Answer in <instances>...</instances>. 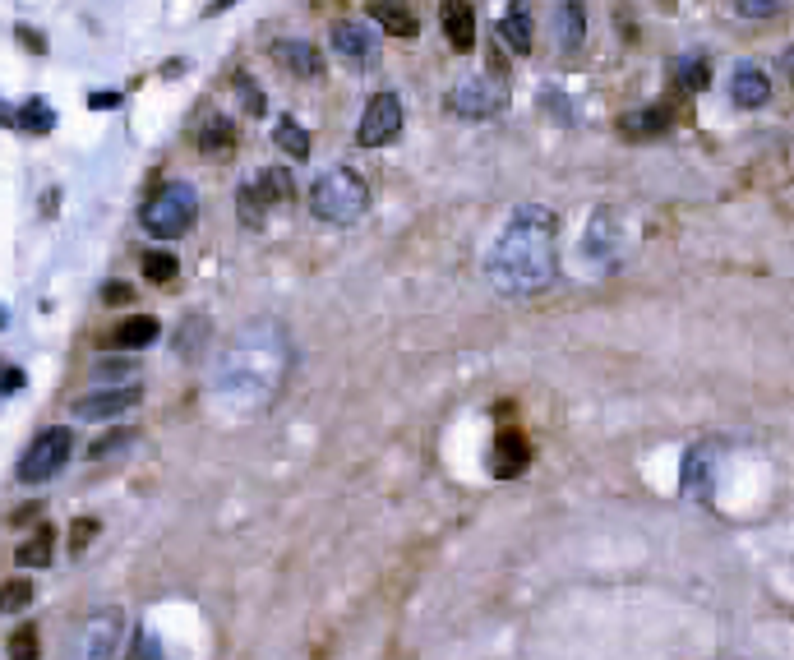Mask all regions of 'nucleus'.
I'll use <instances>...</instances> for the list:
<instances>
[{
	"label": "nucleus",
	"instance_id": "nucleus-26",
	"mask_svg": "<svg viewBox=\"0 0 794 660\" xmlns=\"http://www.w3.org/2000/svg\"><path fill=\"white\" fill-rule=\"evenodd\" d=\"M33 596H37V587L28 582V577H10V582L0 587V614H19V610H28V605H33Z\"/></svg>",
	"mask_w": 794,
	"mask_h": 660
},
{
	"label": "nucleus",
	"instance_id": "nucleus-13",
	"mask_svg": "<svg viewBox=\"0 0 794 660\" xmlns=\"http://www.w3.org/2000/svg\"><path fill=\"white\" fill-rule=\"evenodd\" d=\"M333 51L342 60H351V65H374V60H379V33L365 24H337Z\"/></svg>",
	"mask_w": 794,
	"mask_h": 660
},
{
	"label": "nucleus",
	"instance_id": "nucleus-21",
	"mask_svg": "<svg viewBox=\"0 0 794 660\" xmlns=\"http://www.w3.org/2000/svg\"><path fill=\"white\" fill-rule=\"evenodd\" d=\"M199 153L204 157H231L236 153V120L231 116H208L199 130Z\"/></svg>",
	"mask_w": 794,
	"mask_h": 660
},
{
	"label": "nucleus",
	"instance_id": "nucleus-11",
	"mask_svg": "<svg viewBox=\"0 0 794 660\" xmlns=\"http://www.w3.org/2000/svg\"><path fill=\"white\" fill-rule=\"evenodd\" d=\"M139 397H144V388H139V384L97 388V393H88V397H79V402H74V416H79V420H111V416H125V411H130Z\"/></svg>",
	"mask_w": 794,
	"mask_h": 660
},
{
	"label": "nucleus",
	"instance_id": "nucleus-20",
	"mask_svg": "<svg viewBox=\"0 0 794 660\" xmlns=\"http://www.w3.org/2000/svg\"><path fill=\"white\" fill-rule=\"evenodd\" d=\"M370 19L384 28V33H393V37H416V14H411L407 0H374Z\"/></svg>",
	"mask_w": 794,
	"mask_h": 660
},
{
	"label": "nucleus",
	"instance_id": "nucleus-16",
	"mask_svg": "<svg viewBox=\"0 0 794 660\" xmlns=\"http://www.w3.org/2000/svg\"><path fill=\"white\" fill-rule=\"evenodd\" d=\"M444 33L453 51L476 47V10H471V0H444Z\"/></svg>",
	"mask_w": 794,
	"mask_h": 660
},
{
	"label": "nucleus",
	"instance_id": "nucleus-18",
	"mask_svg": "<svg viewBox=\"0 0 794 660\" xmlns=\"http://www.w3.org/2000/svg\"><path fill=\"white\" fill-rule=\"evenodd\" d=\"M499 37H504V47L513 51V56H527L531 42H536V24H531V10L527 5H513V10L499 19Z\"/></svg>",
	"mask_w": 794,
	"mask_h": 660
},
{
	"label": "nucleus",
	"instance_id": "nucleus-5",
	"mask_svg": "<svg viewBox=\"0 0 794 660\" xmlns=\"http://www.w3.org/2000/svg\"><path fill=\"white\" fill-rule=\"evenodd\" d=\"M70 457H74V434L65 430V425H51V430H42L33 444L24 448V457H19V480H24V485H42V480L61 476Z\"/></svg>",
	"mask_w": 794,
	"mask_h": 660
},
{
	"label": "nucleus",
	"instance_id": "nucleus-22",
	"mask_svg": "<svg viewBox=\"0 0 794 660\" xmlns=\"http://www.w3.org/2000/svg\"><path fill=\"white\" fill-rule=\"evenodd\" d=\"M51 554H56V531L42 522V527H37L33 536L19 545V550H14V559H19L24 568H47V564H51Z\"/></svg>",
	"mask_w": 794,
	"mask_h": 660
},
{
	"label": "nucleus",
	"instance_id": "nucleus-15",
	"mask_svg": "<svg viewBox=\"0 0 794 660\" xmlns=\"http://www.w3.org/2000/svg\"><path fill=\"white\" fill-rule=\"evenodd\" d=\"M531 462V448H527V439H522L518 430H504L499 439H494V453H490V471L499 480H508V476H518L522 467Z\"/></svg>",
	"mask_w": 794,
	"mask_h": 660
},
{
	"label": "nucleus",
	"instance_id": "nucleus-14",
	"mask_svg": "<svg viewBox=\"0 0 794 660\" xmlns=\"http://www.w3.org/2000/svg\"><path fill=\"white\" fill-rule=\"evenodd\" d=\"M767 97H771V79L758 70V65H734V74H730V102L734 107H744V111H753V107H767Z\"/></svg>",
	"mask_w": 794,
	"mask_h": 660
},
{
	"label": "nucleus",
	"instance_id": "nucleus-38",
	"mask_svg": "<svg viewBox=\"0 0 794 660\" xmlns=\"http://www.w3.org/2000/svg\"><path fill=\"white\" fill-rule=\"evenodd\" d=\"M130 296H134V291L125 287V282H107V287H102V300H107V305H125Z\"/></svg>",
	"mask_w": 794,
	"mask_h": 660
},
{
	"label": "nucleus",
	"instance_id": "nucleus-6",
	"mask_svg": "<svg viewBox=\"0 0 794 660\" xmlns=\"http://www.w3.org/2000/svg\"><path fill=\"white\" fill-rule=\"evenodd\" d=\"M125 637V614L121 610H97L88 614L79 633H74L70 660H116V647Z\"/></svg>",
	"mask_w": 794,
	"mask_h": 660
},
{
	"label": "nucleus",
	"instance_id": "nucleus-4",
	"mask_svg": "<svg viewBox=\"0 0 794 660\" xmlns=\"http://www.w3.org/2000/svg\"><path fill=\"white\" fill-rule=\"evenodd\" d=\"M194 217H199V190H194L190 180H167V185L144 204L139 222H144L148 236L176 240L194 227Z\"/></svg>",
	"mask_w": 794,
	"mask_h": 660
},
{
	"label": "nucleus",
	"instance_id": "nucleus-30",
	"mask_svg": "<svg viewBox=\"0 0 794 660\" xmlns=\"http://www.w3.org/2000/svg\"><path fill=\"white\" fill-rule=\"evenodd\" d=\"M231 88H236V93H241V102H245V111H250V116H264V88H259V84H254V79H250V74H236V79H231Z\"/></svg>",
	"mask_w": 794,
	"mask_h": 660
},
{
	"label": "nucleus",
	"instance_id": "nucleus-29",
	"mask_svg": "<svg viewBox=\"0 0 794 660\" xmlns=\"http://www.w3.org/2000/svg\"><path fill=\"white\" fill-rule=\"evenodd\" d=\"M5 651H10V660H37V656H42L37 628H33V624H19V628L10 633V642H5Z\"/></svg>",
	"mask_w": 794,
	"mask_h": 660
},
{
	"label": "nucleus",
	"instance_id": "nucleus-34",
	"mask_svg": "<svg viewBox=\"0 0 794 660\" xmlns=\"http://www.w3.org/2000/svg\"><path fill=\"white\" fill-rule=\"evenodd\" d=\"M185 328H190V337H185V342H176V351H181V356H194V351H199V342H204V314H194Z\"/></svg>",
	"mask_w": 794,
	"mask_h": 660
},
{
	"label": "nucleus",
	"instance_id": "nucleus-2",
	"mask_svg": "<svg viewBox=\"0 0 794 660\" xmlns=\"http://www.w3.org/2000/svg\"><path fill=\"white\" fill-rule=\"evenodd\" d=\"M291 370V342L273 319L245 324L227 342L217 360V393H227L236 407H268Z\"/></svg>",
	"mask_w": 794,
	"mask_h": 660
},
{
	"label": "nucleus",
	"instance_id": "nucleus-3",
	"mask_svg": "<svg viewBox=\"0 0 794 660\" xmlns=\"http://www.w3.org/2000/svg\"><path fill=\"white\" fill-rule=\"evenodd\" d=\"M365 208H370V185L351 167H328L324 176L310 185V213L319 217V222L351 227L356 217H365Z\"/></svg>",
	"mask_w": 794,
	"mask_h": 660
},
{
	"label": "nucleus",
	"instance_id": "nucleus-41",
	"mask_svg": "<svg viewBox=\"0 0 794 660\" xmlns=\"http://www.w3.org/2000/svg\"><path fill=\"white\" fill-rule=\"evenodd\" d=\"M227 5H236V0H213V5H208V14H217V10H227Z\"/></svg>",
	"mask_w": 794,
	"mask_h": 660
},
{
	"label": "nucleus",
	"instance_id": "nucleus-1",
	"mask_svg": "<svg viewBox=\"0 0 794 660\" xmlns=\"http://www.w3.org/2000/svg\"><path fill=\"white\" fill-rule=\"evenodd\" d=\"M559 213L545 204H522L508 213L499 240L485 254V277L499 296H541L559 277Z\"/></svg>",
	"mask_w": 794,
	"mask_h": 660
},
{
	"label": "nucleus",
	"instance_id": "nucleus-17",
	"mask_svg": "<svg viewBox=\"0 0 794 660\" xmlns=\"http://www.w3.org/2000/svg\"><path fill=\"white\" fill-rule=\"evenodd\" d=\"M157 333H162V324H157L153 314H134V319H125V324H116L107 333V347L116 351H139V347H153Z\"/></svg>",
	"mask_w": 794,
	"mask_h": 660
},
{
	"label": "nucleus",
	"instance_id": "nucleus-32",
	"mask_svg": "<svg viewBox=\"0 0 794 660\" xmlns=\"http://www.w3.org/2000/svg\"><path fill=\"white\" fill-rule=\"evenodd\" d=\"M93 536H97V517H79V522L70 527V554H84Z\"/></svg>",
	"mask_w": 794,
	"mask_h": 660
},
{
	"label": "nucleus",
	"instance_id": "nucleus-9",
	"mask_svg": "<svg viewBox=\"0 0 794 660\" xmlns=\"http://www.w3.org/2000/svg\"><path fill=\"white\" fill-rule=\"evenodd\" d=\"M402 120H407V111H402V97H397V93H374L370 102H365L361 125H356V144H361V148L393 144L397 134H402Z\"/></svg>",
	"mask_w": 794,
	"mask_h": 660
},
{
	"label": "nucleus",
	"instance_id": "nucleus-7",
	"mask_svg": "<svg viewBox=\"0 0 794 660\" xmlns=\"http://www.w3.org/2000/svg\"><path fill=\"white\" fill-rule=\"evenodd\" d=\"M504 102H508V88L499 84V79H490V74H467V79H458L453 93H448V107L458 111V116H467V120L499 116Z\"/></svg>",
	"mask_w": 794,
	"mask_h": 660
},
{
	"label": "nucleus",
	"instance_id": "nucleus-19",
	"mask_svg": "<svg viewBox=\"0 0 794 660\" xmlns=\"http://www.w3.org/2000/svg\"><path fill=\"white\" fill-rule=\"evenodd\" d=\"M273 60L282 65V70L301 74V79H314V74H319V51H314L310 42H301V37H291V42H273Z\"/></svg>",
	"mask_w": 794,
	"mask_h": 660
},
{
	"label": "nucleus",
	"instance_id": "nucleus-25",
	"mask_svg": "<svg viewBox=\"0 0 794 660\" xmlns=\"http://www.w3.org/2000/svg\"><path fill=\"white\" fill-rule=\"evenodd\" d=\"M707 462H711V448H693L684 462V494H693V499H702L707 494Z\"/></svg>",
	"mask_w": 794,
	"mask_h": 660
},
{
	"label": "nucleus",
	"instance_id": "nucleus-39",
	"mask_svg": "<svg viewBox=\"0 0 794 660\" xmlns=\"http://www.w3.org/2000/svg\"><path fill=\"white\" fill-rule=\"evenodd\" d=\"M88 102H93L97 111H111V107H116V102H121V93H93V97H88Z\"/></svg>",
	"mask_w": 794,
	"mask_h": 660
},
{
	"label": "nucleus",
	"instance_id": "nucleus-12",
	"mask_svg": "<svg viewBox=\"0 0 794 660\" xmlns=\"http://www.w3.org/2000/svg\"><path fill=\"white\" fill-rule=\"evenodd\" d=\"M550 28H554V47L573 56V51L587 42V10H582V0H559L550 10Z\"/></svg>",
	"mask_w": 794,
	"mask_h": 660
},
{
	"label": "nucleus",
	"instance_id": "nucleus-33",
	"mask_svg": "<svg viewBox=\"0 0 794 660\" xmlns=\"http://www.w3.org/2000/svg\"><path fill=\"white\" fill-rule=\"evenodd\" d=\"M781 5L785 0H734V10L744 14V19H771Z\"/></svg>",
	"mask_w": 794,
	"mask_h": 660
},
{
	"label": "nucleus",
	"instance_id": "nucleus-28",
	"mask_svg": "<svg viewBox=\"0 0 794 660\" xmlns=\"http://www.w3.org/2000/svg\"><path fill=\"white\" fill-rule=\"evenodd\" d=\"M181 273V264H176V254H167V250H148L144 254V277L148 282H157V287H167L171 277Z\"/></svg>",
	"mask_w": 794,
	"mask_h": 660
},
{
	"label": "nucleus",
	"instance_id": "nucleus-10",
	"mask_svg": "<svg viewBox=\"0 0 794 660\" xmlns=\"http://www.w3.org/2000/svg\"><path fill=\"white\" fill-rule=\"evenodd\" d=\"M624 254V231H619V217L610 208H596V217L582 231V264L591 268H610L614 259Z\"/></svg>",
	"mask_w": 794,
	"mask_h": 660
},
{
	"label": "nucleus",
	"instance_id": "nucleus-24",
	"mask_svg": "<svg viewBox=\"0 0 794 660\" xmlns=\"http://www.w3.org/2000/svg\"><path fill=\"white\" fill-rule=\"evenodd\" d=\"M665 125H670V116H665L661 107L633 111V116H624V120H619V130H624L628 139H651V134H661Z\"/></svg>",
	"mask_w": 794,
	"mask_h": 660
},
{
	"label": "nucleus",
	"instance_id": "nucleus-36",
	"mask_svg": "<svg viewBox=\"0 0 794 660\" xmlns=\"http://www.w3.org/2000/svg\"><path fill=\"white\" fill-rule=\"evenodd\" d=\"M24 388V370L19 365H0V393H19Z\"/></svg>",
	"mask_w": 794,
	"mask_h": 660
},
{
	"label": "nucleus",
	"instance_id": "nucleus-31",
	"mask_svg": "<svg viewBox=\"0 0 794 660\" xmlns=\"http://www.w3.org/2000/svg\"><path fill=\"white\" fill-rule=\"evenodd\" d=\"M134 439H139L134 430H111L107 439H102V444L88 448V457H93V462H102V457H116V453H125V448H130Z\"/></svg>",
	"mask_w": 794,
	"mask_h": 660
},
{
	"label": "nucleus",
	"instance_id": "nucleus-8",
	"mask_svg": "<svg viewBox=\"0 0 794 660\" xmlns=\"http://www.w3.org/2000/svg\"><path fill=\"white\" fill-rule=\"evenodd\" d=\"M291 171H282V167H268L264 176L254 180V185H245L241 194H236V213H241V222L245 227H259L264 222V213L268 208H277V204H291Z\"/></svg>",
	"mask_w": 794,
	"mask_h": 660
},
{
	"label": "nucleus",
	"instance_id": "nucleus-37",
	"mask_svg": "<svg viewBox=\"0 0 794 660\" xmlns=\"http://www.w3.org/2000/svg\"><path fill=\"white\" fill-rule=\"evenodd\" d=\"M121 374H130V360H97V379H121Z\"/></svg>",
	"mask_w": 794,
	"mask_h": 660
},
{
	"label": "nucleus",
	"instance_id": "nucleus-23",
	"mask_svg": "<svg viewBox=\"0 0 794 660\" xmlns=\"http://www.w3.org/2000/svg\"><path fill=\"white\" fill-rule=\"evenodd\" d=\"M273 139H277V148H282V153H291L296 162H305V157H310V134H305L301 120L282 116V120H277V130H273Z\"/></svg>",
	"mask_w": 794,
	"mask_h": 660
},
{
	"label": "nucleus",
	"instance_id": "nucleus-35",
	"mask_svg": "<svg viewBox=\"0 0 794 660\" xmlns=\"http://www.w3.org/2000/svg\"><path fill=\"white\" fill-rule=\"evenodd\" d=\"M679 79H684V88H707V65H702V60H684V65H679Z\"/></svg>",
	"mask_w": 794,
	"mask_h": 660
},
{
	"label": "nucleus",
	"instance_id": "nucleus-40",
	"mask_svg": "<svg viewBox=\"0 0 794 660\" xmlns=\"http://www.w3.org/2000/svg\"><path fill=\"white\" fill-rule=\"evenodd\" d=\"M781 65H785V74H790V84H794V47L785 51V60H781Z\"/></svg>",
	"mask_w": 794,
	"mask_h": 660
},
{
	"label": "nucleus",
	"instance_id": "nucleus-27",
	"mask_svg": "<svg viewBox=\"0 0 794 660\" xmlns=\"http://www.w3.org/2000/svg\"><path fill=\"white\" fill-rule=\"evenodd\" d=\"M14 125H19V130H33V134H47L51 125H56V111H51L42 97H33V102H24V111L14 116Z\"/></svg>",
	"mask_w": 794,
	"mask_h": 660
}]
</instances>
